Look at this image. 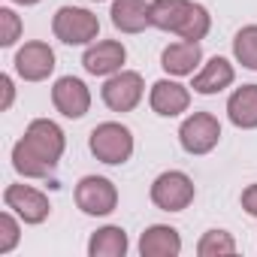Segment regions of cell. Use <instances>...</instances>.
Here are the masks:
<instances>
[{"label": "cell", "instance_id": "6da1fadb", "mask_svg": "<svg viewBox=\"0 0 257 257\" xmlns=\"http://www.w3.org/2000/svg\"><path fill=\"white\" fill-rule=\"evenodd\" d=\"M67 149V137L61 124L52 118H34L25 137L13 146V170L25 179H49Z\"/></svg>", "mask_w": 257, "mask_h": 257}, {"label": "cell", "instance_id": "7a4b0ae2", "mask_svg": "<svg viewBox=\"0 0 257 257\" xmlns=\"http://www.w3.org/2000/svg\"><path fill=\"white\" fill-rule=\"evenodd\" d=\"M88 149H91V155L100 164L121 167V164H127V161L134 158L137 143H134V134H131V127H127V124H121V121H103V124H97L94 131H91Z\"/></svg>", "mask_w": 257, "mask_h": 257}, {"label": "cell", "instance_id": "3957f363", "mask_svg": "<svg viewBox=\"0 0 257 257\" xmlns=\"http://www.w3.org/2000/svg\"><path fill=\"white\" fill-rule=\"evenodd\" d=\"M52 34L64 46H91L100 37V19L85 7H61L52 16Z\"/></svg>", "mask_w": 257, "mask_h": 257}, {"label": "cell", "instance_id": "277c9868", "mask_svg": "<svg viewBox=\"0 0 257 257\" xmlns=\"http://www.w3.org/2000/svg\"><path fill=\"white\" fill-rule=\"evenodd\" d=\"M152 203L161 209V212H185L194 197H197V188H194V179L182 170H167L161 173L155 182H152V191H149Z\"/></svg>", "mask_w": 257, "mask_h": 257}, {"label": "cell", "instance_id": "5b68a950", "mask_svg": "<svg viewBox=\"0 0 257 257\" xmlns=\"http://www.w3.org/2000/svg\"><path fill=\"white\" fill-rule=\"evenodd\" d=\"M179 143L194 158L215 152L221 143V121L212 112H191L179 127Z\"/></svg>", "mask_w": 257, "mask_h": 257}, {"label": "cell", "instance_id": "8992f818", "mask_svg": "<svg viewBox=\"0 0 257 257\" xmlns=\"http://www.w3.org/2000/svg\"><path fill=\"white\" fill-rule=\"evenodd\" d=\"M146 97V82L137 70H118L115 76H109L100 88V100L106 103V109L112 112H134Z\"/></svg>", "mask_w": 257, "mask_h": 257}, {"label": "cell", "instance_id": "52a82bcc", "mask_svg": "<svg viewBox=\"0 0 257 257\" xmlns=\"http://www.w3.org/2000/svg\"><path fill=\"white\" fill-rule=\"evenodd\" d=\"M73 197H76V206L85 215H91V218H106V215H112L118 209V188L106 176H85V179H79Z\"/></svg>", "mask_w": 257, "mask_h": 257}, {"label": "cell", "instance_id": "ba28073f", "mask_svg": "<svg viewBox=\"0 0 257 257\" xmlns=\"http://www.w3.org/2000/svg\"><path fill=\"white\" fill-rule=\"evenodd\" d=\"M4 206L13 209V212H16L25 224H31V227L43 224V221L52 215L49 197H46L43 191L31 188V185H7V191H4Z\"/></svg>", "mask_w": 257, "mask_h": 257}, {"label": "cell", "instance_id": "9c48e42d", "mask_svg": "<svg viewBox=\"0 0 257 257\" xmlns=\"http://www.w3.org/2000/svg\"><path fill=\"white\" fill-rule=\"evenodd\" d=\"M13 67H16L19 79H25V82H46L55 73V52H52L49 43L31 40L16 52Z\"/></svg>", "mask_w": 257, "mask_h": 257}, {"label": "cell", "instance_id": "30bf717a", "mask_svg": "<svg viewBox=\"0 0 257 257\" xmlns=\"http://www.w3.org/2000/svg\"><path fill=\"white\" fill-rule=\"evenodd\" d=\"M124 61H127V49H124L121 40H97L82 55L85 73L88 76H100V79H109L118 70H124Z\"/></svg>", "mask_w": 257, "mask_h": 257}, {"label": "cell", "instance_id": "8fae6325", "mask_svg": "<svg viewBox=\"0 0 257 257\" xmlns=\"http://www.w3.org/2000/svg\"><path fill=\"white\" fill-rule=\"evenodd\" d=\"M52 106L64 118H85L91 109V91L79 76H61L52 85Z\"/></svg>", "mask_w": 257, "mask_h": 257}, {"label": "cell", "instance_id": "7c38bea8", "mask_svg": "<svg viewBox=\"0 0 257 257\" xmlns=\"http://www.w3.org/2000/svg\"><path fill=\"white\" fill-rule=\"evenodd\" d=\"M149 106L161 118H179L191 106V88L182 85L176 76L173 79H158L149 91Z\"/></svg>", "mask_w": 257, "mask_h": 257}, {"label": "cell", "instance_id": "4fadbf2b", "mask_svg": "<svg viewBox=\"0 0 257 257\" xmlns=\"http://www.w3.org/2000/svg\"><path fill=\"white\" fill-rule=\"evenodd\" d=\"M236 82V67L227 61V58H221V55H215V58H209L197 73H194V82H191V88H194V94H203V97H212V94H221V91H227L230 85Z\"/></svg>", "mask_w": 257, "mask_h": 257}, {"label": "cell", "instance_id": "5bb4252c", "mask_svg": "<svg viewBox=\"0 0 257 257\" xmlns=\"http://www.w3.org/2000/svg\"><path fill=\"white\" fill-rule=\"evenodd\" d=\"M161 67L167 76H194L200 67H203V49L200 43H188V40H179V43H170L164 52H161Z\"/></svg>", "mask_w": 257, "mask_h": 257}, {"label": "cell", "instance_id": "9a60e30c", "mask_svg": "<svg viewBox=\"0 0 257 257\" xmlns=\"http://www.w3.org/2000/svg\"><path fill=\"white\" fill-rule=\"evenodd\" d=\"M152 4L149 0H112V28L121 34H143L146 28H152V16H149Z\"/></svg>", "mask_w": 257, "mask_h": 257}, {"label": "cell", "instance_id": "2e32d148", "mask_svg": "<svg viewBox=\"0 0 257 257\" xmlns=\"http://www.w3.org/2000/svg\"><path fill=\"white\" fill-rule=\"evenodd\" d=\"M140 254L143 257H179L182 254V236L170 224H152L140 236Z\"/></svg>", "mask_w": 257, "mask_h": 257}, {"label": "cell", "instance_id": "e0dca14e", "mask_svg": "<svg viewBox=\"0 0 257 257\" xmlns=\"http://www.w3.org/2000/svg\"><path fill=\"white\" fill-rule=\"evenodd\" d=\"M227 118L239 131H257V85H242L227 97Z\"/></svg>", "mask_w": 257, "mask_h": 257}, {"label": "cell", "instance_id": "ac0fdd59", "mask_svg": "<svg viewBox=\"0 0 257 257\" xmlns=\"http://www.w3.org/2000/svg\"><path fill=\"white\" fill-rule=\"evenodd\" d=\"M127 248H131V239H127V230L118 224H106V227L94 230L88 239L91 257H124Z\"/></svg>", "mask_w": 257, "mask_h": 257}, {"label": "cell", "instance_id": "d6986e66", "mask_svg": "<svg viewBox=\"0 0 257 257\" xmlns=\"http://www.w3.org/2000/svg\"><path fill=\"white\" fill-rule=\"evenodd\" d=\"M188 7H191V0H152V10H149L152 28L167 31V34H176L179 25L188 16Z\"/></svg>", "mask_w": 257, "mask_h": 257}, {"label": "cell", "instance_id": "ffe728a7", "mask_svg": "<svg viewBox=\"0 0 257 257\" xmlns=\"http://www.w3.org/2000/svg\"><path fill=\"white\" fill-rule=\"evenodd\" d=\"M209 31H212V16H209V10H206L203 4H194V0H191L188 16H185V22L179 25L176 37H179V40H188V43H200V40L209 37Z\"/></svg>", "mask_w": 257, "mask_h": 257}, {"label": "cell", "instance_id": "44dd1931", "mask_svg": "<svg viewBox=\"0 0 257 257\" xmlns=\"http://www.w3.org/2000/svg\"><path fill=\"white\" fill-rule=\"evenodd\" d=\"M233 58L245 70L257 73V25H245L233 37Z\"/></svg>", "mask_w": 257, "mask_h": 257}, {"label": "cell", "instance_id": "7402d4cb", "mask_svg": "<svg viewBox=\"0 0 257 257\" xmlns=\"http://www.w3.org/2000/svg\"><path fill=\"white\" fill-rule=\"evenodd\" d=\"M197 254L200 257H227L236 254V239L227 230H206L197 242Z\"/></svg>", "mask_w": 257, "mask_h": 257}, {"label": "cell", "instance_id": "603a6c76", "mask_svg": "<svg viewBox=\"0 0 257 257\" xmlns=\"http://www.w3.org/2000/svg\"><path fill=\"white\" fill-rule=\"evenodd\" d=\"M22 224H25V221H22L13 209L0 212V254L16 251V245L22 242Z\"/></svg>", "mask_w": 257, "mask_h": 257}, {"label": "cell", "instance_id": "cb8c5ba5", "mask_svg": "<svg viewBox=\"0 0 257 257\" xmlns=\"http://www.w3.org/2000/svg\"><path fill=\"white\" fill-rule=\"evenodd\" d=\"M22 31H25V25H22V19L16 16V10H10V7L0 10V46H4V49H13V46L22 40Z\"/></svg>", "mask_w": 257, "mask_h": 257}, {"label": "cell", "instance_id": "d4e9b609", "mask_svg": "<svg viewBox=\"0 0 257 257\" xmlns=\"http://www.w3.org/2000/svg\"><path fill=\"white\" fill-rule=\"evenodd\" d=\"M239 203H242V209L251 215V218H257V182H251L245 191H242V197H239Z\"/></svg>", "mask_w": 257, "mask_h": 257}, {"label": "cell", "instance_id": "484cf974", "mask_svg": "<svg viewBox=\"0 0 257 257\" xmlns=\"http://www.w3.org/2000/svg\"><path fill=\"white\" fill-rule=\"evenodd\" d=\"M0 88H4V103L0 109H13V100H16V85H13V76H0Z\"/></svg>", "mask_w": 257, "mask_h": 257}, {"label": "cell", "instance_id": "4316f807", "mask_svg": "<svg viewBox=\"0 0 257 257\" xmlns=\"http://www.w3.org/2000/svg\"><path fill=\"white\" fill-rule=\"evenodd\" d=\"M10 4H16V7H37L40 0H10Z\"/></svg>", "mask_w": 257, "mask_h": 257}, {"label": "cell", "instance_id": "83f0119b", "mask_svg": "<svg viewBox=\"0 0 257 257\" xmlns=\"http://www.w3.org/2000/svg\"><path fill=\"white\" fill-rule=\"evenodd\" d=\"M91 4H103V0H91Z\"/></svg>", "mask_w": 257, "mask_h": 257}]
</instances>
